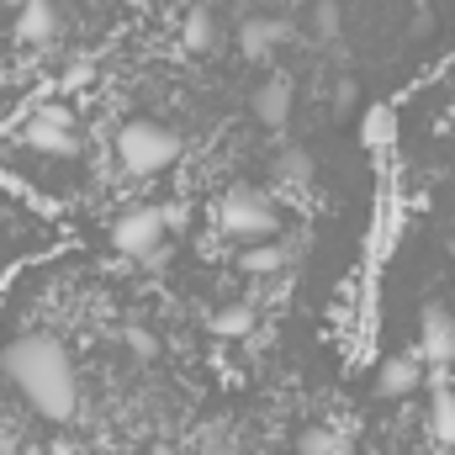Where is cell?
Masks as SVG:
<instances>
[{"label":"cell","mask_w":455,"mask_h":455,"mask_svg":"<svg viewBox=\"0 0 455 455\" xmlns=\"http://www.w3.org/2000/svg\"><path fill=\"white\" fill-rule=\"evenodd\" d=\"M238 265H243V270H249V275H275V270H281V265H286V254H281V249H275V243H259V249H249V254H243V259H238Z\"/></svg>","instance_id":"4fadbf2b"},{"label":"cell","mask_w":455,"mask_h":455,"mask_svg":"<svg viewBox=\"0 0 455 455\" xmlns=\"http://www.w3.org/2000/svg\"><path fill=\"white\" fill-rule=\"evenodd\" d=\"M212 37H218L212 16H207V11H191V16H186V32H180V43H186L191 53H207V48H212Z\"/></svg>","instance_id":"7c38bea8"},{"label":"cell","mask_w":455,"mask_h":455,"mask_svg":"<svg viewBox=\"0 0 455 455\" xmlns=\"http://www.w3.org/2000/svg\"><path fill=\"white\" fill-rule=\"evenodd\" d=\"M429 440L435 445H455V392H435L429 397Z\"/></svg>","instance_id":"30bf717a"},{"label":"cell","mask_w":455,"mask_h":455,"mask_svg":"<svg viewBox=\"0 0 455 455\" xmlns=\"http://www.w3.org/2000/svg\"><path fill=\"white\" fill-rule=\"evenodd\" d=\"M27 148H37V154H75L80 143H75V116L64 112V107H37V112L21 122V132H16Z\"/></svg>","instance_id":"5b68a950"},{"label":"cell","mask_w":455,"mask_h":455,"mask_svg":"<svg viewBox=\"0 0 455 455\" xmlns=\"http://www.w3.org/2000/svg\"><path fill=\"white\" fill-rule=\"evenodd\" d=\"M159 212H164V228H170V233H175V228H186V223H191V207H186V202H164Z\"/></svg>","instance_id":"d6986e66"},{"label":"cell","mask_w":455,"mask_h":455,"mask_svg":"<svg viewBox=\"0 0 455 455\" xmlns=\"http://www.w3.org/2000/svg\"><path fill=\"white\" fill-rule=\"evenodd\" d=\"M212 329H218L223 339H243V334H254V313H249V307H223V313L212 318Z\"/></svg>","instance_id":"5bb4252c"},{"label":"cell","mask_w":455,"mask_h":455,"mask_svg":"<svg viewBox=\"0 0 455 455\" xmlns=\"http://www.w3.org/2000/svg\"><path fill=\"white\" fill-rule=\"evenodd\" d=\"M16 37H21L27 48L53 43V37H59V11H53L48 0H32L27 11H16Z\"/></svg>","instance_id":"ba28073f"},{"label":"cell","mask_w":455,"mask_h":455,"mask_svg":"<svg viewBox=\"0 0 455 455\" xmlns=\"http://www.w3.org/2000/svg\"><path fill=\"white\" fill-rule=\"evenodd\" d=\"M376 381H381V397H408L424 387V360L419 355H387Z\"/></svg>","instance_id":"52a82bcc"},{"label":"cell","mask_w":455,"mask_h":455,"mask_svg":"<svg viewBox=\"0 0 455 455\" xmlns=\"http://www.w3.org/2000/svg\"><path fill=\"white\" fill-rule=\"evenodd\" d=\"M313 16H318V32H323V37H334V32H339V5H334V0H318V11H313Z\"/></svg>","instance_id":"e0dca14e"},{"label":"cell","mask_w":455,"mask_h":455,"mask_svg":"<svg viewBox=\"0 0 455 455\" xmlns=\"http://www.w3.org/2000/svg\"><path fill=\"white\" fill-rule=\"evenodd\" d=\"M218 223H223V233H233V238L259 243V238L275 233V212H270L254 191H228L223 202H218Z\"/></svg>","instance_id":"277c9868"},{"label":"cell","mask_w":455,"mask_h":455,"mask_svg":"<svg viewBox=\"0 0 455 455\" xmlns=\"http://www.w3.org/2000/svg\"><path fill=\"white\" fill-rule=\"evenodd\" d=\"M419 355H429V360H455V313L451 307L429 302V307L419 313Z\"/></svg>","instance_id":"8992f818"},{"label":"cell","mask_w":455,"mask_h":455,"mask_svg":"<svg viewBox=\"0 0 455 455\" xmlns=\"http://www.w3.org/2000/svg\"><path fill=\"white\" fill-rule=\"evenodd\" d=\"M254 116H259L265 127H281V122L291 116V85H286V80H265V85L254 91Z\"/></svg>","instance_id":"9c48e42d"},{"label":"cell","mask_w":455,"mask_h":455,"mask_svg":"<svg viewBox=\"0 0 455 455\" xmlns=\"http://www.w3.org/2000/svg\"><path fill=\"white\" fill-rule=\"evenodd\" d=\"M0 5H11V11H27V5H32V0H0Z\"/></svg>","instance_id":"ffe728a7"},{"label":"cell","mask_w":455,"mask_h":455,"mask_svg":"<svg viewBox=\"0 0 455 455\" xmlns=\"http://www.w3.org/2000/svg\"><path fill=\"white\" fill-rule=\"evenodd\" d=\"M116 159L127 175H164L175 159H180V132L154 122V116H132L122 132H116Z\"/></svg>","instance_id":"7a4b0ae2"},{"label":"cell","mask_w":455,"mask_h":455,"mask_svg":"<svg viewBox=\"0 0 455 455\" xmlns=\"http://www.w3.org/2000/svg\"><path fill=\"white\" fill-rule=\"evenodd\" d=\"M0 371L16 381V392L53 424H69L80 413V376L53 334H21L5 344Z\"/></svg>","instance_id":"6da1fadb"},{"label":"cell","mask_w":455,"mask_h":455,"mask_svg":"<svg viewBox=\"0 0 455 455\" xmlns=\"http://www.w3.org/2000/svg\"><path fill=\"white\" fill-rule=\"evenodd\" d=\"M281 37H291V27H286V21H243L238 48H243V53H265V48H270V43H281Z\"/></svg>","instance_id":"8fae6325"},{"label":"cell","mask_w":455,"mask_h":455,"mask_svg":"<svg viewBox=\"0 0 455 455\" xmlns=\"http://www.w3.org/2000/svg\"><path fill=\"white\" fill-rule=\"evenodd\" d=\"M164 212L159 207H127L122 218L112 223V249L127 254V259H154L164 249Z\"/></svg>","instance_id":"3957f363"},{"label":"cell","mask_w":455,"mask_h":455,"mask_svg":"<svg viewBox=\"0 0 455 455\" xmlns=\"http://www.w3.org/2000/svg\"><path fill=\"white\" fill-rule=\"evenodd\" d=\"M297 451H302V455H344V440L334 435V429H307Z\"/></svg>","instance_id":"9a60e30c"},{"label":"cell","mask_w":455,"mask_h":455,"mask_svg":"<svg viewBox=\"0 0 455 455\" xmlns=\"http://www.w3.org/2000/svg\"><path fill=\"white\" fill-rule=\"evenodd\" d=\"M21 455H43V451H21Z\"/></svg>","instance_id":"7402d4cb"},{"label":"cell","mask_w":455,"mask_h":455,"mask_svg":"<svg viewBox=\"0 0 455 455\" xmlns=\"http://www.w3.org/2000/svg\"><path fill=\"white\" fill-rule=\"evenodd\" d=\"M154 455H180L175 445H154Z\"/></svg>","instance_id":"44dd1931"},{"label":"cell","mask_w":455,"mask_h":455,"mask_svg":"<svg viewBox=\"0 0 455 455\" xmlns=\"http://www.w3.org/2000/svg\"><path fill=\"white\" fill-rule=\"evenodd\" d=\"M451 259H455V238H451Z\"/></svg>","instance_id":"603a6c76"},{"label":"cell","mask_w":455,"mask_h":455,"mask_svg":"<svg viewBox=\"0 0 455 455\" xmlns=\"http://www.w3.org/2000/svg\"><path fill=\"white\" fill-rule=\"evenodd\" d=\"M307 175H313V164H307V154H302V148H291V154L281 159V180H291V186H297V180H307Z\"/></svg>","instance_id":"2e32d148"},{"label":"cell","mask_w":455,"mask_h":455,"mask_svg":"<svg viewBox=\"0 0 455 455\" xmlns=\"http://www.w3.org/2000/svg\"><path fill=\"white\" fill-rule=\"evenodd\" d=\"M127 349H132V355H159V339H154L148 329H127Z\"/></svg>","instance_id":"ac0fdd59"}]
</instances>
